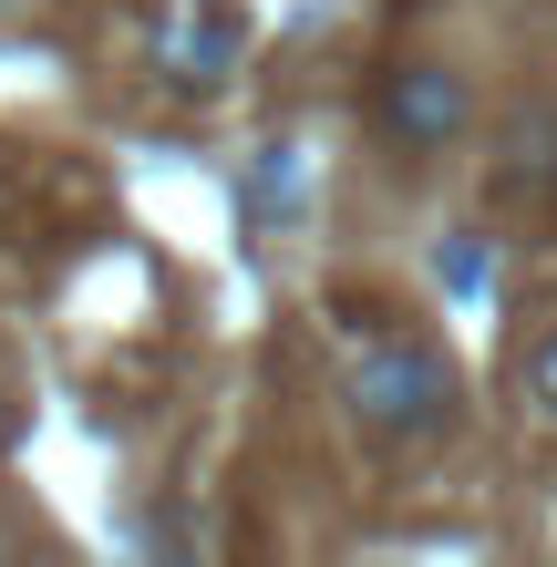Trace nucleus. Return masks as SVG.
Instances as JSON below:
<instances>
[{
    "instance_id": "obj_7",
    "label": "nucleus",
    "mask_w": 557,
    "mask_h": 567,
    "mask_svg": "<svg viewBox=\"0 0 557 567\" xmlns=\"http://www.w3.org/2000/svg\"><path fill=\"white\" fill-rule=\"evenodd\" d=\"M434 269H444V289H485V279H496V258H485L475 238H444V248H434Z\"/></svg>"
},
{
    "instance_id": "obj_1",
    "label": "nucleus",
    "mask_w": 557,
    "mask_h": 567,
    "mask_svg": "<svg viewBox=\"0 0 557 567\" xmlns=\"http://www.w3.org/2000/svg\"><path fill=\"white\" fill-rule=\"evenodd\" d=\"M351 413H362L372 444H444L454 433V361L434 341H362L351 351Z\"/></svg>"
},
{
    "instance_id": "obj_6",
    "label": "nucleus",
    "mask_w": 557,
    "mask_h": 567,
    "mask_svg": "<svg viewBox=\"0 0 557 567\" xmlns=\"http://www.w3.org/2000/svg\"><path fill=\"white\" fill-rule=\"evenodd\" d=\"M516 382H527V403L557 423V330H537V341H527V361H516Z\"/></svg>"
},
{
    "instance_id": "obj_5",
    "label": "nucleus",
    "mask_w": 557,
    "mask_h": 567,
    "mask_svg": "<svg viewBox=\"0 0 557 567\" xmlns=\"http://www.w3.org/2000/svg\"><path fill=\"white\" fill-rule=\"evenodd\" d=\"M289 196H300V145H258V165H248V207L279 217Z\"/></svg>"
},
{
    "instance_id": "obj_4",
    "label": "nucleus",
    "mask_w": 557,
    "mask_h": 567,
    "mask_svg": "<svg viewBox=\"0 0 557 567\" xmlns=\"http://www.w3.org/2000/svg\"><path fill=\"white\" fill-rule=\"evenodd\" d=\"M547 176H557V114L527 104L506 124V186H547Z\"/></svg>"
},
{
    "instance_id": "obj_8",
    "label": "nucleus",
    "mask_w": 557,
    "mask_h": 567,
    "mask_svg": "<svg viewBox=\"0 0 557 567\" xmlns=\"http://www.w3.org/2000/svg\"><path fill=\"white\" fill-rule=\"evenodd\" d=\"M11 423H21V413H11V392H0V444H11Z\"/></svg>"
},
{
    "instance_id": "obj_3",
    "label": "nucleus",
    "mask_w": 557,
    "mask_h": 567,
    "mask_svg": "<svg viewBox=\"0 0 557 567\" xmlns=\"http://www.w3.org/2000/svg\"><path fill=\"white\" fill-rule=\"evenodd\" d=\"M166 62H176L186 93H207L227 62H238V21H207L196 0H176V11H166Z\"/></svg>"
},
{
    "instance_id": "obj_2",
    "label": "nucleus",
    "mask_w": 557,
    "mask_h": 567,
    "mask_svg": "<svg viewBox=\"0 0 557 567\" xmlns=\"http://www.w3.org/2000/svg\"><path fill=\"white\" fill-rule=\"evenodd\" d=\"M372 124H382V145H403V155H444L465 135V73H444V62H392Z\"/></svg>"
}]
</instances>
